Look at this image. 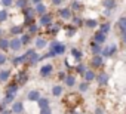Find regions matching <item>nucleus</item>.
<instances>
[{"label": "nucleus", "instance_id": "18", "mask_svg": "<svg viewBox=\"0 0 126 114\" xmlns=\"http://www.w3.org/2000/svg\"><path fill=\"white\" fill-rule=\"evenodd\" d=\"M83 79H85V82H92V80H95L96 79V74H95V71L92 70V68H88L86 70V73L83 74Z\"/></svg>", "mask_w": 126, "mask_h": 114}, {"label": "nucleus", "instance_id": "40", "mask_svg": "<svg viewBox=\"0 0 126 114\" xmlns=\"http://www.w3.org/2000/svg\"><path fill=\"white\" fill-rule=\"evenodd\" d=\"M30 40H31V36H30L28 33H22V34H21V43H22V44H28Z\"/></svg>", "mask_w": 126, "mask_h": 114}, {"label": "nucleus", "instance_id": "34", "mask_svg": "<svg viewBox=\"0 0 126 114\" xmlns=\"http://www.w3.org/2000/svg\"><path fill=\"white\" fill-rule=\"evenodd\" d=\"M86 70H88V68H86V65H85V64H82V62H79V64L76 65V73H77L79 76H83V74L86 73Z\"/></svg>", "mask_w": 126, "mask_h": 114}, {"label": "nucleus", "instance_id": "53", "mask_svg": "<svg viewBox=\"0 0 126 114\" xmlns=\"http://www.w3.org/2000/svg\"><path fill=\"white\" fill-rule=\"evenodd\" d=\"M31 2H33L34 5H39V3H42V0H31Z\"/></svg>", "mask_w": 126, "mask_h": 114}, {"label": "nucleus", "instance_id": "56", "mask_svg": "<svg viewBox=\"0 0 126 114\" xmlns=\"http://www.w3.org/2000/svg\"><path fill=\"white\" fill-rule=\"evenodd\" d=\"M2 34H3V30H2V28H0V37H2Z\"/></svg>", "mask_w": 126, "mask_h": 114}, {"label": "nucleus", "instance_id": "48", "mask_svg": "<svg viewBox=\"0 0 126 114\" xmlns=\"http://www.w3.org/2000/svg\"><path fill=\"white\" fill-rule=\"evenodd\" d=\"M94 114H104V110H102L101 107H96L95 111H94Z\"/></svg>", "mask_w": 126, "mask_h": 114}, {"label": "nucleus", "instance_id": "7", "mask_svg": "<svg viewBox=\"0 0 126 114\" xmlns=\"http://www.w3.org/2000/svg\"><path fill=\"white\" fill-rule=\"evenodd\" d=\"M52 71H53V65L52 64H45V65H42V68H40V77H43V79H47L50 74H52Z\"/></svg>", "mask_w": 126, "mask_h": 114}, {"label": "nucleus", "instance_id": "33", "mask_svg": "<svg viewBox=\"0 0 126 114\" xmlns=\"http://www.w3.org/2000/svg\"><path fill=\"white\" fill-rule=\"evenodd\" d=\"M65 33H67L68 37H73V36L77 33V27H74V25H67V27H65Z\"/></svg>", "mask_w": 126, "mask_h": 114}, {"label": "nucleus", "instance_id": "15", "mask_svg": "<svg viewBox=\"0 0 126 114\" xmlns=\"http://www.w3.org/2000/svg\"><path fill=\"white\" fill-rule=\"evenodd\" d=\"M22 15H24V18H28V19H34L37 14H36V9H34V8L28 6V8L22 9Z\"/></svg>", "mask_w": 126, "mask_h": 114}, {"label": "nucleus", "instance_id": "13", "mask_svg": "<svg viewBox=\"0 0 126 114\" xmlns=\"http://www.w3.org/2000/svg\"><path fill=\"white\" fill-rule=\"evenodd\" d=\"M40 98H42V96H40V90H37V89H33V90H30V92L27 93V99H28L30 102H37Z\"/></svg>", "mask_w": 126, "mask_h": 114}, {"label": "nucleus", "instance_id": "31", "mask_svg": "<svg viewBox=\"0 0 126 114\" xmlns=\"http://www.w3.org/2000/svg\"><path fill=\"white\" fill-rule=\"evenodd\" d=\"M9 49V40L5 37H0V50H8Z\"/></svg>", "mask_w": 126, "mask_h": 114}, {"label": "nucleus", "instance_id": "2", "mask_svg": "<svg viewBox=\"0 0 126 114\" xmlns=\"http://www.w3.org/2000/svg\"><path fill=\"white\" fill-rule=\"evenodd\" d=\"M64 104L70 108V111H73V110L80 104V95L76 93V92H71V93L65 95V98H64Z\"/></svg>", "mask_w": 126, "mask_h": 114}, {"label": "nucleus", "instance_id": "22", "mask_svg": "<svg viewBox=\"0 0 126 114\" xmlns=\"http://www.w3.org/2000/svg\"><path fill=\"white\" fill-rule=\"evenodd\" d=\"M9 33H11L12 36L22 34V33H24V27H22V25H12V27H11V30H9Z\"/></svg>", "mask_w": 126, "mask_h": 114}, {"label": "nucleus", "instance_id": "16", "mask_svg": "<svg viewBox=\"0 0 126 114\" xmlns=\"http://www.w3.org/2000/svg\"><path fill=\"white\" fill-rule=\"evenodd\" d=\"M46 28H47V34L55 36V34H58V33L61 31L62 25H61V24H50V25H49V27H46Z\"/></svg>", "mask_w": 126, "mask_h": 114}, {"label": "nucleus", "instance_id": "51", "mask_svg": "<svg viewBox=\"0 0 126 114\" xmlns=\"http://www.w3.org/2000/svg\"><path fill=\"white\" fill-rule=\"evenodd\" d=\"M64 64H65V67H67L68 70L71 68V65H70V61H68V59H65V62H64Z\"/></svg>", "mask_w": 126, "mask_h": 114}, {"label": "nucleus", "instance_id": "54", "mask_svg": "<svg viewBox=\"0 0 126 114\" xmlns=\"http://www.w3.org/2000/svg\"><path fill=\"white\" fill-rule=\"evenodd\" d=\"M3 110H5V108H3V105L0 104V114H2V111H3Z\"/></svg>", "mask_w": 126, "mask_h": 114}, {"label": "nucleus", "instance_id": "26", "mask_svg": "<svg viewBox=\"0 0 126 114\" xmlns=\"http://www.w3.org/2000/svg\"><path fill=\"white\" fill-rule=\"evenodd\" d=\"M102 6L107 9V11H113L116 8V0H104L102 2Z\"/></svg>", "mask_w": 126, "mask_h": 114}, {"label": "nucleus", "instance_id": "6", "mask_svg": "<svg viewBox=\"0 0 126 114\" xmlns=\"http://www.w3.org/2000/svg\"><path fill=\"white\" fill-rule=\"evenodd\" d=\"M14 82L21 87V86H24L27 82H28V74L25 73V71H21V73H18L16 76H15V79H14Z\"/></svg>", "mask_w": 126, "mask_h": 114}, {"label": "nucleus", "instance_id": "3", "mask_svg": "<svg viewBox=\"0 0 126 114\" xmlns=\"http://www.w3.org/2000/svg\"><path fill=\"white\" fill-rule=\"evenodd\" d=\"M49 50H52V52L55 53V56H56V55H64V53H65V44H62V43L53 40V42H50V44H49Z\"/></svg>", "mask_w": 126, "mask_h": 114}, {"label": "nucleus", "instance_id": "14", "mask_svg": "<svg viewBox=\"0 0 126 114\" xmlns=\"http://www.w3.org/2000/svg\"><path fill=\"white\" fill-rule=\"evenodd\" d=\"M11 111H12L14 114H22V113H24V104H22L21 101H15V102L12 104V107H11Z\"/></svg>", "mask_w": 126, "mask_h": 114}, {"label": "nucleus", "instance_id": "42", "mask_svg": "<svg viewBox=\"0 0 126 114\" xmlns=\"http://www.w3.org/2000/svg\"><path fill=\"white\" fill-rule=\"evenodd\" d=\"M8 16H9V14H8V11H6V9H2V11H0V22L6 21V19H8Z\"/></svg>", "mask_w": 126, "mask_h": 114}, {"label": "nucleus", "instance_id": "8", "mask_svg": "<svg viewBox=\"0 0 126 114\" xmlns=\"http://www.w3.org/2000/svg\"><path fill=\"white\" fill-rule=\"evenodd\" d=\"M91 65L92 68H102L104 67V58L101 55H94L91 59Z\"/></svg>", "mask_w": 126, "mask_h": 114}, {"label": "nucleus", "instance_id": "28", "mask_svg": "<svg viewBox=\"0 0 126 114\" xmlns=\"http://www.w3.org/2000/svg\"><path fill=\"white\" fill-rule=\"evenodd\" d=\"M15 102V95H5V98L2 99V105H9V104H14Z\"/></svg>", "mask_w": 126, "mask_h": 114}, {"label": "nucleus", "instance_id": "17", "mask_svg": "<svg viewBox=\"0 0 126 114\" xmlns=\"http://www.w3.org/2000/svg\"><path fill=\"white\" fill-rule=\"evenodd\" d=\"M18 90H19V86H18L15 82L9 83V85L6 86V93H8V95H16Z\"/></svg>", "mask_w": 126, "mask_h": 114}, {"label": "nucleus", "instance_id": "5", "mask_svg": "<svg viewBox=\"0 0 126 114\" xmlns=\"http://www.w3.org/2000/svg\"><path fill=\"white\" fill-rule=\"evenodd\" d=\"M58 16H59L62 21H70V19L73 18V12H71L70 8H61V9L58 11Z\"/></svg>", "mask_w": 126, "mask_h": 114}, {"label": "nucleus", "instance_id": "46", "mask_svg": "<svg viewBox=\"0 0 126 114\" xmlns=\"http://www.w3.org/2000/svg\"><path fill=\"white\" fill-rule=\"evenodd\" d=\"M65 77H67L65 71H58V79L59 80H65Z\"/></svg>", "mask_w": 126, "mask_h": 114}, {"label": "nucleus", "instance_id": "1", "mask_svg": "<svg viewBox=\"0 0 126 114\" xmlns=\"http://www.w3.org/2000/svg\"><path fill=\"white\" fill-rule=\"evenodd\" d=\"M21 58H22V65H27V67H33L40 61V56L36 52V49H28L24 55H21Z\"/></svg>", "mask_w": 126, "mask_h": 114}, {"label": "nucleus", "instance_id": "41", "mask_svg": "<svg viewBox=\"0 0 126 114\" xmlns=\"http://www.w3.org/2000/svg\"><path fill=\"white\" fill-rule=\"evenodd\" d=\"M12 65H14V67L22 65V58H21V56H15V58H12Z\"/></svg>", "mask_w": 126, "mask_h": 114}, {"label": "nucleus", "instance_id": "4", "mask_svg": "<svg viewBox=\"0 0 126 114\" xmlns=\"http://www.w3.org/2000/svg\"><path fill=\"white\" fill-rule=\"evenodd\" d=\"M116 52H117V46L116 44H107L105 47H102L101 56H102V58H110V56H113Z\"/></svg>", "mask_w": 126, "mask_h": 114}, {"label": "nucleus", "instance_id": "49", "mask_svg": "<svg viewBox=\"0 0 126 114\" xmlns=\"http://www.w3.org/2000/svg\"><path fill=\"white\" fill-rule=\"evenodd\" d=\"M120 39H122L123 44H126V33H120Z\"/></svg>", "mask_w": 126, "mask_h": 114}, {"label": "nucleus", "instance_id": "43", "mask_svg": "<svg viewBox=\"0 0 126 114\" xmlns=\"http://www.w3.org/2000/svg\"><path fill=\"white\" fill-rule=\"evenodd\" d=\"M88 89H89V83L88 82H82L79 85V90L80 92H88Z\"/></svg>", "mask_w": 126, "mask_h": 114}, {"label": "nucleus", "instance_id": "27", "mask_svg": "<svg viewBox=\"0 0 126 114\" xmlns=\"http://www.w3.org/2000/svg\"><path fill=\"white\" fill-rule=\"evenodd\" d=\"M9 77H11V70H2V71H0V82H2V83L8 82Z\"/></svg>", "mask_w": 126, "mask_h": 114}, {"label": "nucleus", "instance_id": "30", "mask_svg": "<svg viewBox=\"0 0 126 114\" xmlns=\"http://www.w3.org/2000/svg\"><path fill=\"white\" fill-rule=\"evenodd\" d=\"M34 9H36V14H37V15H40V16L46 14V6H45L43 3H39V5H36V6H34Z\"/></svg>", "mask_w": 126, "mask_h": 114}, {"label": "nucleus", "instance_id": "23", "mask_svg": "<svg viewBox=\"0 0 126 114\" xmlns=\"http://www.w3.org/2000/svg\"><path fill=\"white\" fill-rule=\"evenodd\" d=\"M101 50H102L101 44L91 42V52H92V55H101Z\"/></svg>", "mask_w": 126, "mask_h": 114}, {"label": "nucleus", "instance_id": "11", "mask_svg": "<svg viewBox=\"0 0 126 114\" xmlns=\"http://www.w3.org/2000/svg\"><path fill=\"white\" fill-rule=\"evenodd\" d=\"M52 18H53L52 14H45V15L40 16L39 22H40V25H43V27H49V25L52 24Z\"/></svg>", "mask_w": 126, "mask_h": 114}, {"label": "nucleus", "instance_id": "35", "mask_svg": "<svg viewBox=\"0 0 126 114\" xmlns=\"http://www.w3.org/2000/svg\"><path fill=\"white\" fill-rule=\"evenodd\" d=\"M71 22H73L74 27H80V25H83L85 19H83L82 16H73V18H71Z\"/></svg>", "mask_w": 126, "mask_h": 114}, {"label": "nucleus", "instance_id": "9", "mask_svg": "<svg viewBox=\"0 0 126 114\" xmlns=\"http://www.w3.org/2000/svg\"><path fill=\"white\" fill-rule=\"evenodd\" d=\"M92 42L94 43H98V44H102L107 42V34L101 33V31H95L94 36H92Z\"/></svg>", "mask_w": 126, "mask_h": 114}, {"label": "nucleus", "instance_id": "12", "mask_svg": "<svg viewBox=\"0 0 126 114\" xmlns=\"http://www.w3.org/2000/svg\"><path fill=\"white\" fill-rule=\"evenodd\" d=\"M22 47V43H21V39H18V37H12V40H9V49H12V50H19Z\"/></svg>", "mask_w": 126, "mask_h": 114}, {"label": "nucleus", "instance_id": "36", "mask_svg": "<svg viewBox=\"0 0 126 114\" xmlns=\"http://www.w3.org/2000/svg\"><path fill=\"white\" fill-rule=\"evenodd\" d=\"M110 28H111L110 22H104V24L99 25V30H98V31H101V33H104V34H108V33H110Z\"/></svg>", "mask_w": 126, "mask_h": 114}, {"label": "nucleus", "instance_id": "55", "mask_svg": "<svg viewBox=\"0 0 126 114\" xmlns=\"http://www.w3.org/2000/svg\"><path fill=\"white\" fill-rule=\"evenodd\" d=\"M71 114H83V113H76V111L73 110V111H71Z\"/></svg>", "mask_w": 126, "mask_h": 114}, {"label": "nucleus", "instance_id": "47", "mask_svg": "<svg viewBox=\"0 0 126 114\" xmlns=\"http://www.w3.org/2000/svg\"><path fill=\"white\" fill-rule=\"evenodd\" d=\"M40 114H52L50 107H49V108H45V110H40Z\"/></svg>", "mask_w": 126, "mask_h": 114}, {"label": "nucleus", "instance_id": "19", "mask_svg": "<svg viewBox=\"0 0 126 114\" xmlns=\"http://www.w3.org/2000/svg\"><path fill=\"white\" fill-rule=\"evenodd\" d=\"M83 25H85L86 28L94 30L95 27H98V21H96V19H92V18H86V19H85V22H83Z\"/></svg>", "mask_w": 126, "mask_h": 114}, {"label": "nucleus", "instance_id": "52", "mask_svg": "<svg viewBox=\"0 0 126 114\" xmlns=\"http://www.w3.org/2000/svg\"><path fill=\"white\" fill-rule=\"evenodd\" d=\"M2 114H14V113H12L11 110H3V111H2Z\"/></svg>", "mask_w": 126, "mask_h": 114}, {"label": "nucleus", "instance_id": "37", "mask_svg": "<svg viewBox=\"0 0 126 114\" xmlns=\"http://www.w3.org/2000/svg\"><path fill=\"white\" fill-rule=\"evenodd\" d=\"M52 95L53 96H61L62 95V86L61 85H55L52 87Z\"/></svg>", "mask_w": 126, "mask_h": 114}, {"label": "nucleus", "instance_id": "25", "mask_svg": "<svg viewBox=\"0 0 126 114\" xmlns=\"http://www.w3.org/2000/svg\"><path fill=\"white\" fill-rule=\"evenodd\" d=\"M37 105H39V108H40V110H45V108H49L50 101H49L47 98H40V99L37 101Z\"/></svg>", "mask_w": 126, "mask_h": 114}, {"label": "nucleus", "instance_id": "24", "mask_svg": "<svg viewBox=\"0 0 126 114\" xmlns=\"http://www.w3.org/2000/svg\"><path fill=\"white\" fill-rule=\"evenodd\" d=\"M65 85H67V87H73L74 85H76V76L74 74H67V77H65Z\"/></svg>", "mask_w": 126, "mask_h": 114}, {"label": "nucleus", "instance_id": "39", "mask_svg": "<svg viewBox=\"0 0 126 114\" xmlns=\"http://www.w3.org/2000/svg\"><path fill=\"white\" fill-rule=\"evenodd\" d=\"M27 30H28V34H30V36H33V34H37V33H39V25L34 22V24H31L30 27H27Z\"/></svg>", "mask_w": 126, "mask_h": 114}, {"label": "nucleus", "instance_id": "38", "mask_svg": "<svg viewBox=\"0 0 126 114\" xmlns=\"http://www.w3.org/2000/svg\"><path fill=\"white\" fill-rule=\"evenodd\" d=\"M15 6L18 9H25V8H28V2L27 0H15Z\"/></svg>", "mask_w": 126, "mask_h": 114}, {"label": "nucleus", "instance_id": "44", "mask_svg": "<svg viewBox=\"0 0 126 114\" xmlns=\"http://www.w3.org/2000/svg\"><path fill=\"white\" fill-rule=\"evenodd\" d=\"M6 61H8L6 55H5V53H0V65H5V64H6Z\"/></svg>", "mask_w": 126, "mask_h": 114}, {"label": "nucleus", "instance_id": "32", "mask_svg": "<svg viewBox=\"0 0 126 114\" xmlns=\"http://www.w3.org/2000/svg\"><path fill=\"white\" fill-rule=\"evenodd\" d=\"M70 6H71V8H70V9H71V12H80V11L83 9V6H82L79 2H77V0L71 2V5H70Z\"/></svg>", "mask_w": 126, "mask_h": 114}, {"label": "nucleus", "instance_id": "50", "mask_svg": "<svg viewBox=\"0 0 126 114\" xmlns=\"http://www.w3.org/2000/svg\"><path fill=\"white\" fill-rule=\"evenodd\" d=\"M50 2H52V5H53V6H59L62 0H50Z\"/></svg>", "mask_w": 126, "mask_h": 114}, {"label": "nucleus", "instance_id": "10", "mask_svg": "<svg viewBox=\"0 0 126 114\" xmlns=\"http://www.w3.org/2000/svg\"><path fill=\"white\" fill-rule=\"evenodd\" d=\"M108 80H110V76L105 73V71H101L99 74H96V82L98 85L102 87V86H107L108 85Z\"/></svg>", "mask_w": 126, "mask_h": 114}, {"label": "nucleus", "instance_id": "20", "mask_svg": "<svg viewBox=\"0 0 126 114\" xmlns=\"http://www.w3.org/2000/svg\"><path fill=\"white\" fill-rule=\"evenodd\" d=\"M47 46V40L45 39V37H37L36 39V49H45Z\"/></svg>", "mask_w": 126, "mask_h": 114}, {"label": "nucleus", "instance_id": "29", "mask_svg": "<svg viewBox=\"0 0 126 114\" xmlns=\"http://www.w3.org/2000/svg\"><path fill=\"white\" fill-rule=\"evenodd\" d=\"M71 56H73L74 59L80 61V59H82V56H83V53H82V50H79L77 47H71Z\"/></svg>", "mask_w": 126, "mask_h": 114}, {"label": "nucleus", "instance_id": "21", "mask_svg": "<svg viewBox=\"0 0 126 114\" xmlns=\"http://www.w3.org/2000/svg\"><path fill=\"white\" fill-rule=\"evenodd\" d=\"M116 25L120 30V33H126V16H120Z\"/></svg>", "mask_w": 126, "mask_h": 114}, {"label": "nucleus", "instance_id": "45", "mask_svg": "<svg viewBox=\"0 0 126 114\" xmlns=\"http://www.w3.org/2000/svg\"><path fill=\"white\" fill-rule=\"evenodd\" d=\"M0 2H2V5L5 8H11L12 6V0H0Z\"/></svg>", "mask_w": 126, "mask_h": 114}]
</instances>
